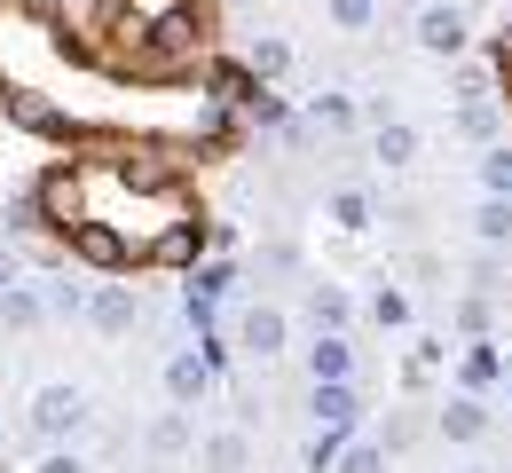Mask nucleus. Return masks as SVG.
I'll use <instances>...</instances> for the list:
<instances>
[{"label":"nucleus","instance_id":"nucleus-1","mask_svg":"<svg viewBox=\"0 0 512 473\" xmlns=\"http://www.w3.org/2000/svg\"><path fill=\"white\" fill-rule=\"evenodd\" d=\"M174 158L166 142H142V150H103V158H79L56 166L40 182V213L48 229L64 237L79 261L95 269H142V261H190L197 253V198L174 182Z\"/></svg>","mask_w":512,"mask_h":473},{"label":"nucleus","instance_id":"nucleus-2","mask_svg":"<svg viewBox=\"0 0 512 473\" xmlns=\"http://www.w3.org/2000/svg\"><path fill=\"white\" fill-rule=\"evenodd\" d=\"M95 56L119 79H182L205 64V0H95Z\"/></svg>","mask_w":512,"mask_h":473},{"label":"nucleus","instance_id":"nucleus-3","mask_svg":"<svg viewBox=\"0 0 512 473\" xmlns=\"http://www.w3.org/2000/svg\"><path fill=\"white\" fill-rule=\"evenodd\" d=\"M32 426H40V434H79V426H87V395H79V387H40Z\"/></svg>","mask_w":512,"mask_h":473},{"label":"nucleus","instance_id":"nucleus-4","mask_svg":"<svg viewBox=\"0 0 512 473\" xmlns=\"http://www.w3.org/2000/svg\"><path fill=\"white\" fill-rule=\"evenodd\" d=\"M418 40H426L434 56H457V48H465V8H426V16H418Z\"/></svg>","mask_w":512,"mask_h":473},{"label":"nucleus","instance_id":"nucleus-5","mask_svg":"<svg viewBox=\"0 0 512 473\" xmlns=\"http://www.w3.org/2000/svg\"><path fill=\"white\" fill-rule=\"evenodd\" d=\"M87 316H95V332H134V316H142V308H134V292L127 284H111V292H95V308H87Z\"/></svg>","mask_w":512,"mask_h":473},{"label":"nucleus","instance_id":"nucleus-6","mask_svg":"<svg viewBox=\"0 0 512 473\" xmlns=\"http://www.w3.org/2000/svg\"><path fill=\"white\" fill-rule=\"evenodd\" d=\"M276 347H284V316H276V308H253V316H245V355L268 363Z\"/></svg>","mask_w":512,"mask_h":473},{"label":"nucleus","instance_id":"nucleus-7","mask_svg":"<svg viewBox=\"0 0 512 473\" xmlns=\"http://www.w3.org/2000/svg\"><path fill=\"white\" fill-rule=\"evenodd\" d=\"M434 426H442L449 442H473L489 418H481V403H473V395H457V403H442V418H434Z\"/></svg>","mask_w":512,"mask_h":473},{"label":"nucleus","instance_id":"nucleus-8","mask_svg":"<svg viewBox=\"0 0 512 473\" xmlns=\"http://www.w3.org/2000/svg\"><path fill=\"white\" fill-rule=\"evenodd\" d=\"M316 418L331 426V434L355 418V395H347V379H316Z\"/></svg>","mask_w":512,"mask_h":473},{"label":"nucleus","instance_id":"nucleus-9","mask_svg":"<svg viewBox=\"0 0 512 473\" xmlns=\"http://www.w3.org/2000/svg\"><path fill=\"white\" fill-rule=\"evenodd\" d=\"M308 371H316V379H347V371H355L347 339H339V332H331V339H316V347H308Z\"/></svg>","mask_w":512,"mask_h":473},{"label":"nucleus","instance_id":"nucleus-10","mask_svg":"<svg viewBox=\"0 0 512 473\" xmlns=\"http://www.w3.org/2000/svg\"><path fill=\"white\" fill-rule=\"evenodd\" d=\"M166 395H174V403H197V395H205V363H197V355H174V363H166Z\"/></svg>","mask_w":512,"mask_h":473},{"label":"nucleus","instance_id":"nucleus-11","mask_svg":"<svg viewBox=\"0 0 512 473\" xmlns=\"http://www.w3.org/2000/svg\"><path fill=\"white\" fill-rule=\"evenodd\" d=\"M473 229H481V245H505V237H512V205L497 198V190H489V205L473 213Z\"/></svg>","mask_w":512,"mask_h":473},{"label":"nucleus","instance_id":"nucleus-12","mask_svg":"<svg viewBox=\"0 0 512 473\" xmlns=\"http://www.w3.org/2000/svg\"><path fill=\"white\" fill-rule=\"evenodd\" d=\"M205 466L213 473H245V434H213V442H205Z\"/></svg>","mask_w":512,"mask_h":473},{"label":"nucleus","instance_id":"nucleus-13","mask_svg":"<svg viewBox=\"0 0 512 473\" xmlns=\"http://www.w3.org/2000/svg\"><path fill=\"white\" fill-rule=\"evenodd\" d=\"M418 158V135L410 127H379V166H410Z\"/></svg>","mask_w":512,"mask_h":473},{"label":"nucleus","instance_id":"nucleus-14","mask_svg":"<svg viewBox=\"0 0 512 473\" xmlns=\"http://www.w3.org/2000/svg\"><path fill=\"white\" fill-rule=\"evenodd\" d=\"M331 473H386V442H355V450H339V466Z\"/></svg>","mask_w":512,"mask_h":473},{"label":"nucleus","instance_id":"nucleus-15","mask_svg":"<svg viewBox=\"0 0 512 473\" xmlns=\"http://www.w3.org/2000/svg\"><path fill=\"white\" fill-rule=\"evenodd\" d=\"M331 221H339V229H371V198H363V190H339V198H331Z\"/></svg>","mask_w":512,"mask_h":473},{"label":"nucleus","instance_id":"nucleus-16","mask_svg":"<svg viewBox=\"0 0 512 473\" xmlns=\"http://www.w3.org/2000/svg\"><path fill=\"white\" fill-rule=\"evenodd\" d=\"M481 182H489L497 198H512V150H489V158H481Z\"/></svg>","mask_w":512,"mask_h":473},{"label":"nucleus","instance_id":"nucleus-17","mask_svg":"<svg viewBox=\"0 0 512 473\" xmlns=\"http://www.w3.org/2000/svg\"><path fill=\"white\" fill-rule=\"evenodd\" d=\"M284 64H292V56H284V40H260V48H253V79H276Z\"/></svg>","mask_w":512,"mask_h":473},{"label":"nucleus","instance_id":"nucleus-18","mask_svg":"<svg viewBox=\"0 0 512 473\" xmlns=\"http://www.w3.org/2000/svg\"><path fill=\"white\" fill-rule=\"evenodd\" d=\"M323 8H331V24H347V32L371 24V0H323Z\"/></svg>","mask_w":512,"mask_h":473},{"label":"nucleus","instance_id":"nucleus-19","mask_svg":"<svg viewBox=\"0 0 512 473\" xmlns=\"http://www.w3.org/2000/svg\"><path fill=\"white\" fill-rule=\"evenodd\" d=\"M316 324H331V332L347 324V300H339V292H323V284H316Z\"/></svg>","mask_w":512,"mask_h":473},{"label":"nucleus","instance_id":"nucleus-20","mask_svg":"<svg viewBox=\"0 0 512 473\" xmlns=\"http://www.w3.org/2000/svg\"><path fill=\"white\" fill-rule=\"evenodd\" d=\"M0 316H8V324H40V300H32V292H8V308H0Z\"/></svg>","mask_w":512,"mask_h":473},{"label":"nucleus","instance_id":"nucleus-21","mask_svg":"<svg viewBox=\"0 0 512 473\" xmlns=\"http://www.w3.org/2000/svg\"><path fill=\"white\" fill-rule=\"evenodd\" d=\"M32 473H87V466H79L71 450H56V458H40V466H32Z\"/></svg>","mask_w":512,"mask_h":473},{"label":"nucleus","instance_id":"nucleus-22","mask_svg":"<svg viewBox=\"0 0 512 473\" xmlns=\"http://www.w3.org/2000/svg\"><path fill=\"white\" fill-rule=\"evenodd\" d=\"M497 71H505V111H512V40L497 48Z\"/></svg>","mask_w":512,"mask_h":473}]
</instances>
